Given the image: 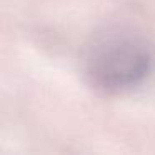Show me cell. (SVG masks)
Here are the masks:
<instances>
[{
    "label": "cell",
    "mask_w": 155,
    "mask_h": 155,
    "mask_svg": "<svg viewBox=\"0 0 155 155\" xmlns=\"http://www.w3.org/2000/svg\"><path fill=\"white\" fill-rule=\"evenodd\" d=\"M150 55L134 42H115L102 47L92 60V75L98 85L120 90L137 85L150 70Z\"/></svg>",
    "instance_id": "1"
}]
</instances>
